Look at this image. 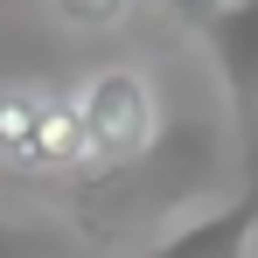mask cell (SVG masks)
Masks as SVG:
<instances>
[{
	"label": "cell",
	"instance_id": "obj_1",
	"mask_svg": "<svg viewBox=\"0 0 258 258\" xmlns=\"http://www.w3.org/2000/svg\"><path fill=\"white\" fill-rule=\"evenodd\" d=\"M70 105H77V133H84V168L91 174L133 168L154 147V133H161V98L147 84V70H133V63L91 70Z\"/></svg>",
	"mask_w": 258,
	"mask_h": 258
},
{
	"label": "cell",
	"instance_id": "obj_2",
	"mask_svg": "<svg viewBox=\"0 0 258 258\" xmlns=\"http://www.w3.org/2000/svg\"><path fill=\"white\" fill-rule=\"evenodd\" d=\"M0 168H28V174L84 168L77 105H63L49 91H0Z\"/></svg>",
	"mask_w": 258,
	"mask_h": 258
},
{
	"label": "cell",
	"instance_id": "obj_3",
	"mask_svg": "<svg viewBox=\"0 0 258 258\" xmlns=\"http://www.w3.org/2000/svg\"><path fill=\"white\" fill-rule=\"evenodd\" d=\"M203 49H210V63H216L223 98H230L244 168L258 181V0H237L230 14H216L210 28H203Z\"/></svg>",
	"mask_w": 258,
	"mask_h": 258
},
{
	"label": "cell",
	"instance_id": "obj_4",
	"mask_svg": "<svg viewBox=\"0 0 258 258\" xmlns=\"http://www.w3.org/2000/svg\"><path fill=\"white\" fill-rule=\"evenodd\" d=\"M251 251H258V181H244V196L188 216L147 244V258H251Z\"/></svg>",
	"mask_w": 258,
	"mask_h": 258
},
{
	"label": "cell",
	"instance_id": "obj_5",
	"mask_svg": "<svg viewBox=\"0 0 258 258\" xmlns=\"http://www.w3.org/2000/svg\"><path fill=\"white\" fill-rule=\"evenodd\" d=\"M133 14V0H56V21L77 28V35H105Z\"/></svg>",
	"mask_w": 258,
	"mask_h": 258
},
{
	"label": "cell",
	"instance_id": "obj_6",
	"mask_svg": "<svg viewBox=\"0 0 258 258\" xmlns=\"http://www.w3.org/2000/svg\"><path fill=\"white\" fill-rule=\"evenodd\" d=\"M161 7H168V14L181 21V28H188V35H203V28H210L216 14H230L237 0H161Z\"/></svg>",
	"mask_w": 258,
	"mask_h": 258
},
{
	"label": "cell",
	"instance_id": "obj_7",
	"mask_svg": "<svg viewBox=\"0 0 258 258\" xmlns=\"http://www.w3.org/2000/svg\"><path fill=\"white\" fill-rule=\"evenodd\" d=\"M251 258H258V251H251Z\"/></svg>",
	"mask_w": 258,
	"mask_h": 258
}]
</instances>
